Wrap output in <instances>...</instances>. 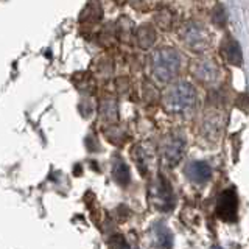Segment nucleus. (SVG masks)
<instances>
[{"mask_svg":"<svg viewBox=\"0 0 249 249\" xmlns=\"http://www.w3.org/2000/svg\"><path fill=\"white\" fill-rule=\"evenodd\" d=\"M150 66L153 76L159 83H170L179 72L181 58H179V53L171 47H160L153 52Z\"/></svg>","mask_w":249,"mask_h":249,"instance_id":"1","label":"nucleus"},{"mask_svg":"<svg viewBox=\"0 0 249 249\" xmlns=\"http://www.w3.org/2000/svg\"><path fill=\"white\" fill-rule=\"evenodd\" d=\"M196 105V90L190 84L181 81L167 90L163 95V107L170 114H184Z\"/></svg>","mask_w":249,"mask_h":249,"instance_id":"2","label":"nucleus"},{"mask_svg":"<svg viewBox=\"0 0 249 249\" xmlns=\"http://www.w3.org/2000/svg\"><path fill=\"white\" fill-rule=\"evenodd\" d=\"M181 39L187 49L195 53L206 52L212 41L209 31L196 22L184 23V27L181 28Z\"/></svg>","mask_w":249,"mask_h":249,"instance_id":"3","label":"nucleus"},{"mask_svg":"<svg viewBox=\"0 0 249 249\" xmlns=\"http://www.w3.org/2000/svg\"><path fill=\"white\" fill-rule=\"evenodd\" d=\"M238 210V198L232 189L224 190L216 201V215L223 221H235Z\"/></svg>","mask_w":249,"mask_h":249,"instance_id":"4","label":"nucleus"},{"mask_svg":"<svg viewBox=\"0 0 249 249\" xmlns=\"http://www.w3.org/2000/svg\"><path fill=\"white\" fill-rule=\"evenodd\" d=\"M185 150V142L181 136H170L162 143V158L168 165H176L182 159Z\"/></svg>","mask_w":249,"mask_h":249,"instance_id":"5","label":"nucleus"},{"mask_svg":"<svg viewBox=\"0 0 249 249\" xmlns=\"http://www.w3.org/2000/svg\"><path fill=\"white\" fill-rule=\"evenodd\" d=\"M192 72L202 83H213L218 78V67L210 59H196L192 66Z\"/></svg>","mask_w":249,"mask_h":249,"instance_id":"6","label":"nucleus"},{"mask_svg":"<svg viewBox=\"0 0 249 249\" xmlns=\"http://www.w3.org/2000/svg\"><path fill=\"white\" fill-rule=\"evenodd\" d=\"M221 54H223V58L232 66H241V62H243V54H241L240 45L235 39H232V37L223 39Z\"/></svg>","mask_w":249,"mask_h":249,"instance_id":"7","label":"nucleus"},{"mask_svg":"<svg viewBox=\"0 0 249 249\" xmlns=\"http://www.w3.org/2000/svg\"><path fill=\"white\" fill-rule=\"evenodd\" d=\"M153 198L156 202H159L162 209H170L173 206V195H171L170 185L163 179H159V182L153 187Z\"/></svg>","mask_w":249,"mask_h":249,"instance_id":"8","label":"nucleus"},{"mask_svg":"<svg viewBox=\"0 0 249 249\" xmlns=\"http://www.w3.org/2000/svg\"><path fill=\"white\" fill-rule=\"evenodd\" d=\"M156 30L150 23H143L136 30V42L140 49H150L156 42Z\"/></svg>","mask_w":249,"mask_h":249,"instance_id":"9","label":"nucleus"},{"mask_svg":"<svg viewBox=\"0 0 249 249\" xmlns=\"http://www.w3.org/2000/svg\"><path fill=\"white\" fill-rule=\"evenodd\" d=\"M185 173L189 175V178L192 179V181L202 184L210 178L212 170H210L209 163H206V162H192Z\"/></svg>","mask_w":249,"mask_h":249,"instance_id":"10","label":"nucleus"},{"mask_svg":"<svg viewBox=\"0 0 249 249\" xmlns=\"http://www.w3.org/2000/svg\"><path fill=\"white\" fill-rule=\"evenodd\" d=\"M103 18V8H101V3L97 2V0H90V2L86 5V8L83 10L80 20L81 22H98Z\"/></svg>","mask_w":249,"mask_h":249,"instance_id":"11","label":"nucleus"},{"mask_svg":"<svg viewBox=\"0 0 249 249\" xmlns=\"http://www.w3.org/2000/svg\"><path fill=\"white\" fill-rule=\"evenodd\" d=\"M100 115L106 122H115L119 114H117V105L112 98H105L100 103Z\"/></svg>","mask_w":249,"mask_h":249,"instance_id":"12","label":"nucleus"},{"mask_svg":"<svg viewBox=\"0 0 249 249\" xmlns=\"http://www.w3.org/2000/svg\"><path fill=\"white\" fill-rule=\"evenodd\" d=\"M154 20L158 23V27L162 30H170L171 25H173L175 20V14L173 11H170L168 8H160L154 13Z\"/></svg>","mask_w":249,"mask_h":249,"instance_id":"13","label":"nucleus"},{"mask_svg":"<svg viewBox=\"0 0 249 249\" xmlns=\"http://www.w3.org/2000/svg\"><path fill=\"white\" fill-rule=\"evenodd\" d=\"M154 238H156V241H158V246L160 249H170L171 248V233L163 228V226L154 228Z\"/></svg>","mask_w":249,"mask_h":249,"instance_id":"14","label":"nucleus"},{"mask_svg":"<svg viewBox=\"0 0 249 249\" xmlns=\"http://www.w3.org/2000/svg\"><path fill=\"white\" fill-rule=\"evenodd\" d=\"M112 173H114V179L119 184L122 185H126L129 182V171H128V167L124 165L123 162H115V165H114V170H112Z\"/></svg>","mask_w":249,"mask_h":249,"instance_id":"15","label":"nucleus"},{"mask_svg":"<svg viewBox=\"0 0 249 249\" xmlns=\"http://www.w3.org/2000/svg\"><path fill=\"white\" fill-rule=\"evenodd\" d=\"M131 22L128 18H122L120 22H119V35H120V39L122 41H128L129 39V35H131Z\"/></svg>","mask_w":249,"mask_h":249,"instance_id":"16","label":"nucleus"},{"mask_svg":"<svg viewBox=\"0 0 249 249\" xmlns=\"http://www.w3.org/2000/svg\"><path fill=\"white\" fill-rule=\"evenodd\" d=\"M212 20L216 27H224L226 25V13L221 5H216L212 11Z\"/></svg>","mask_w":249,"mask_h":249,"instance_id":"17","label":"nucleus"},{"mask_svg":"<svg viewBox=\"0 0 249 249\" xmlns=\"http://www.w3.org/2000/svg\"><path fill=\"white\" fill-rule=\"evenodd\" d=\"M237 105H238V107L241 109V111H245V112L249 111V98L245 95V93H241V95H238V98H237Z\"/></svg>","mask_w":249,"mask_h":249,"instance_id":"18","label":"nucleus"},{"mask_svg":"<svg viewBox=\"0 0 249 249\" xmlns=\"http://www.w3.org/2000/svg\"><path fill=\"white\" fill-rule=\"evenodd\" d=\"M114 246H115V249H129L128 245H126V241H124L123 238H115Z\"/></svg>","mask_w":249,"mask_h":249,"instance_id":"19","label":"nucleus"}]
</instances>
